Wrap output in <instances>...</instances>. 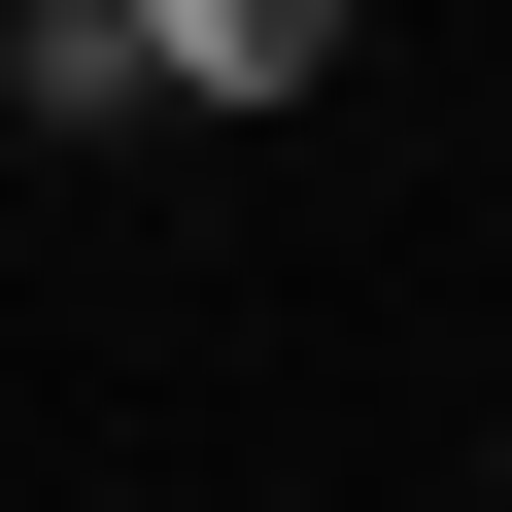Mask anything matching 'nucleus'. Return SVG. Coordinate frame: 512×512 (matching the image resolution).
<instances>
[{"instance_id":"obj_1","label":"nucleus","mask_w":512,"mask_h":512,"mask_svg":"<svg viewBox=\"0 0 512 512\" xmlns=\"http://www.w3.org/2000/svg\"><path fill=\"white\" fill-rule=\"evenodd\" d=\"M171 103H342V35H308V0H137V137Z\"/></svg>"}]
</instances>
